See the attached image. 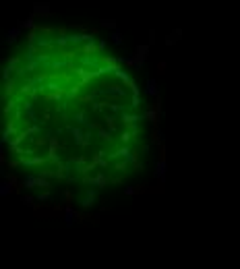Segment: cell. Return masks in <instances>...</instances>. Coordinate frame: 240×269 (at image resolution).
Masks as SVG:
<instances>
[{
	"label": "cell",
	"mask_w": 240,
	"mask_h": 269,
	"mask_svg": "<svg viewBox=\"0 0 240 269\" xmlns=\"http://www.w3.org/2000/svg\"><path fill=\"white\" fill-rule=\"evenodd\" d=\"M23 83L6 81V139L19 158L56 178L106 182L133 160L137 89L110 60L79 66L73 54L50 62L33 54L27 66L8 68ZM120 174V172H118Z\"/></svg>",
	"instance_id": "1"
}]
</instances>
